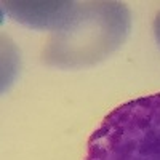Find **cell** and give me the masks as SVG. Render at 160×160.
I'll return each mask as SVG.
<instances>
[{
    "label": "cell",
    "instance_id": "3",
    "mask_svg": "<svg viewBox=\"0 0 160 160\" xmlns=\"http://www.w3.org/2000/svg\"><path fill=\"white\" fill-rule=\"evenodd\" d=\"M3 10L16 22L32 29L58 32L71 21L75 2H3Z\"/></svg>",
    "mask_w": 160,
    "mask_h": 160
},
{
    "label": "cell",
    "instance_id": "1",
    "mask_svg": "<svg viewBox=\"0 0 160 160\" xmlns=\"http://www.w3.org/2000/svg\"><path fill=\"white\" fill-rule=\"evenodd\" d=\"M130 32V11L117 2L78 3L71 21L53 32L43 61L62 69H75L106 59L125 42Z\"/></svg>",
    "mask_w": 160,
    "mask_h": 160
},
{
    "label": "cell",
    "instance_id": "2",
    "mask_svg": "<svg viewBox=\"0 0 160 160\" xmlns=\"http://www.w3.org/2000/svg\"><path fill=\"white\" fill-rule=\"evenodd\" d=\"M85 160H160V93L109 112L91 133Z\"/></svg>",
    "mask_w": 160,
    "mask_h": 160
},
{
    "label": "cell",
    "instance_id": "4",
    "mask_svg": "<svg viewBox=\"0 0 160 160\" xmlns=\"http://www.w3.org/2000/svg\"><path fill=\"white\" fill-rule=\"evenodd\" d=\"M154 34H155V38H157V43L160 47V11L157 13L155 21H154Z\"/></svg>",
    "mask_w": 160,
    "mask_h": 160
}]
</instances>
